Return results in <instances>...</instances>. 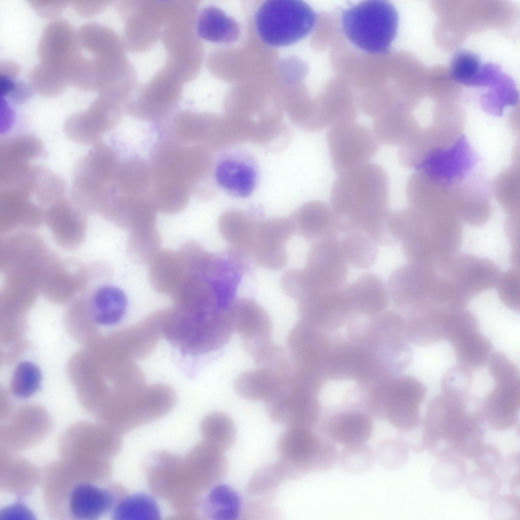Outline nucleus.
Listing matches in <instances>:
<instances>
[{
    "label": "nucleus",
    "instance_id": "1",
    "mask_svg": "<svg viewBox=\"0 0 520 520\" xmlns=\"http://www.w3.org/2000/svg\"><path fill=\"white\" fill-rule=\"evenodd\" d=\"M330 202L339 234L359 230L377 241L386 233L391 211L389 183L380 166L369 162L338 175Z\"/></svg>",
    "mask_w": 520,
    "mask_h": 520
},
{
    "label": "nucleus",
    "instance_id": "2",
    "mask_svg": "<svg viewBox=\"0 0 520 520\" xmlns=\"http://www.w3.org/2000/svg\"><path fill=\"white\" fill-rule=\"evenodd\" d=\"M482 400L471 396L441 393L428 403L415 450H428L439 459L473 460L484 445Z\"/></svg>",
    "mask_w": 520,
    "mask_h": 520
},
{
    "label": "nucleus",
    "instance_id": "3",
    "mask_svg": "<svg viewBox=\"0 0 520 520\" xmlns=\"http://www.w3.org/2000/svg\"><path fill=\"white\" fill-rule=\"evenodd\" d=\"M463 222L452 211L412 207L400 242L408 262L441 269L458 253L463 238Z\"/></svg>",
    "mask_w": 520,
    "mask_h": 520
},
{
    "label": "nucleus",
    "instance_id": "4",
    "mask_svg": "<svg viewBox=\"0 0 520 520\" xmlns=\"http://www.w3.org/2000/svg\"><path fill=\"white\" fill-rule=\"evenodd\" d=\"M80 53L71 81L76 87L100 94L116 89L118 75V47L115 35L95 22L77 31Z\"/></svg>",
    "mask_w": 520,
    "mask_h": 520
},
{
    "label": "nucleus",
    "instance_id": "5",
    "mask_svg": "<svg viewBox=\"0 0 520 520\" xmlns=\"http://www.w3.org/2000/svg\"><path fill=\"white\" fill-rule=\"evenodd\" d=\"M341 25L345 36L356 47L371 54H384L397 36L399 15L388 1H367L345 9Z\"/></svg>",
    "mask_w": 520,
    "mask_h": 520
},
{
    "label": "nucleus",
    "instance_id": "6",
    "mask_svg": "<svg viewBox=\"0 0 520 520\" xmlns=\"http://www.w3.org/2000/svg\"><path fill=\"white\" fill-rule=\"evenodd\" d=\"M233 331L227 308L203 316L175 307L165 309L162 335L186 353L196 355L217 350L228 342Z\"/></svg>",
    "mask_w": 520,
    "mask_h": 520
},
{
    "label": "nucleus",
    "instance_id": "7",
    "mask_svg": "<svg viewBox=\"0 0 520 520\" xmlns=\"http://www.w3.org/2000/svg\"><path fill=\"white\" fill-rule=\"evenodd\" d=\"M277 449L276 464L285 479L330 470L338 457L332 441L307 428H287L278 438Z\"/></svg>",
    "mask_w": 520,
    "mask_h": 520
},
{
    "label": "nucleus",
    "instance_id": "8",
    "mask_svg": "<svg viewBox=\"0 0 520 520\" xmlns=\"http://www.w3.org/2000/svg\"><path fill=\"white\" fill-rule=\"evenodd\" d=\"M255 25L261 39L273 47L294 44L314 28L317 15L307 3L298 0H270L258 9Z\"/></svg>",
    "mask_w": 520,
    "mask_h": 520
},
{
    "label": "nucleus",
    "instance_id": "9",
    "mask_svg": "<svg viewBox=\"0 0 520 520\" xmlns=\"http://www.w3.org/2000/svg\"><path fill=\"white\" fill-rule=\"evenodd\" d=\"M494 386L482 400L484 422L492 430L504 431L518 421L520 377L518 367L504 353L493 352L488 362Z\"/></svg>",
    "mask_w": 520,
    "mask_h": 520
},
{
    "label": "nucleus",
    "instance_id": "10",
    "mask_svg": "<svg viewBox=\"0 0 520 520\" xmlns=\"http://www.w3.org/2000/svg\"><path fill=\"white\" fill-rule=\"evenodd\" d=\"M176 397L164 384L117 388L111 399V419L120 432H127L167 414Z\"/></svg>",
    "mask_w": 520,
    "mask_h": 520
},
{
    "label": "nucleus",
    "instance_id": "11",
    "mask_svg": "<svg viewBox=\"0 0 520 520\" xmlns=\"http://www.w3.org/2000/svg\"><path fill=\"white\" fill-rule=\"evenodd\" d=\"M440 271L425 265L408 262L395 269L386 284L389 298L398 309L408 312L437 307Z\"/></svg>",
    "mask_w": 520,
    "mask_h": 520
},
{
    "label": "nucleus",
    "instance_id": "12",
    "mask_svg": "<svg viewBox=\"0 0 520 520\" xmlns=\"http://www.w3.org/2000/svg\"><path fill=\"white\" fill-rule=\"evenodd\" d=\"M78 51L77 31L68 21L54 19L41 35L37 48L40 62L32 69L68 85Z\"/></svg>",
    "mask_w": 520,
    "mask_h": 520
},
{
    "label": "nucleus",
    "instance_id": "13",
    "mask_svg": "<svg viewBox=\"0 0 520 520\" xmlns=\"http://www.w3.org/2000/svg\"><path fill=\"white\" fill-rule=\"evenodd\" d=\"M120 161L113 148L96 143L75 169L73 198L79 202L101 204L114 182Z\"/></svg>",
    "mask_w": 520,
    "mask_h": 520
},
{
    "label": "nucleus",
    "instance_id": "14",
    "mask_svg": "<svg viewBox=\"0 0 520 520\" xmlns=\"http://www.w3.org/2000/svg\"><path fill=\"white\" fill-rule=\"evenodd\" d=\"M327 142L332 167L337 175L369 162L379 144L372 130L354 122L330 127Z\"/></svg>",
    "mask_w": 520,
    "mask_h": 520
},
{
    "label": "nucleus",
    "instance_id": "15",
    "mask_svg": "<svg viewBox=\"0 0 520 520\" xmlns=\"http://www.w3.org/2000/svg\"><path fill=\"white\" fill-rule=\"evenodd\" d=\"M316 392L294 378L265 402L270 419L286 428L311 429L320 414Z\"/></svg>",
    "mask_w": 520,
    "mask_h": 520
},
{
    "label": "nucleus",
    "instance_id": "16",
    "mask_svg": "<svg viewBox=\"0 0 520 520\" xmlns=\"http://www.w3.org/2000/svg\"><path fill=\"white\" fill-rule=\"evenodd\" d=\"M445 340L452 347L458 363L472 371L484 367L493 353L491 341L479 331L478 318L466 308L452 314Z\"/></svg>",
    "mask_w": 520,
    "mask_h": 520
},
{
    "label": "nucleus",
    "instance_id": "17",
    "mask_svg": "<svg viewBox=\"0 0 520 520\" xmlns=\"http://www.w3.org/2000/svg\"><path fill=\"white\" fill-rule=\"evenodd\" d=\"M339 235H332L314 242L304 269L318 292L338 291L344 287L347 263L339 245Z\"/></svg>",
    "mask_w": 520,
    "mask_h": 520
},
{
    "label": "nucleus",
    "instance_id": "18",
    "mask_svg": "<svg viewBox=\"0 0 520 520\" xmlns=\"http://www.w3.org/2000/svg\"><path fill=\"white\" fill-rule=\"evenodd\" d=\"M215 181L226 194L246 198L255 191L259 179V170L254 156L238 147L229 148L218 157L214 168Z\"/></svg>",
    "mask_w": 520,
    "mask_h": 520
},
{
    "label": "nucleus",
    "instance_id": "19",
    "mask_svg": "<svg viewBox=\"0 0 520 520\" xmlns=\"http://www.w3.org/2000/svg\"><path fill=\"white\" fill-rule=\"evenodd\" d=\"M388 389L384 417L404 433L420 427V407L427 394L424 384L415 377L406 376L397 379Z\"/></svg>",
    "mask_w": 520,
    "mask_h": 520
},
{
    "label": "nucleus",
    "instance_id": "20",
    "mask_svg": "<svg viewBox=\"0 0 520 520\" xmlns=\"http://www.w3.org/2000/svg\"><path fill=\"white\" fill-rule=\"evenodd\" d=\"M439 270L469 302L480 293L495 287L501 273L492 260L467 253H458Z\"/></svg>",
    "mask_w": 520,
    "mask_h": 520
},
{
    "label": "nucleus",
    "instance_id": "21",
    "mask_svg": "<svg viewBox=\"0 0 520 520\" xmlns=\"http://www.w3.org/2000/svg\"><path fill=\"white\" fill-rule=\"evenodd\" d=\"M164 309L148 315L136 324L110 339V358L121 362H134L150 355L162 335Z\"/></svg>",
    "mask_w": 520,
    "mask_h": 520
},
{
    "label": "nucleus",
    "instance_id": "22",
    "mask_svg": "<svg viewBox=\"0 0 520 520\" xmlns=\"http://www.w3.org/2000/svg\"><path fill=\"white\" fill-rule=\"evenodd\" d=\"M119 118L116 99L101 94L87 109L68 117L64 123V131L76 142L95 144L103 134L116 125Z\"/></svg>",
    "mask_w": 520,
    "mask_h": 520
},
{
    "label": "nucleus",
    "instance_id": "23",
    "mask_svg": "<svg viewBox=\"0 0 520 520\" xmlns=\"http://www.w3.org/2000/svg\"><path fill=\"white\" fill-rule=\"evenodd\" d=\"M227 312L233 330L240 335L245 350L253 357L272 343L271 318L255 301L245 298L235 299Z\"/></svg>",
    "mask_w": 520,
    "mask_h": 520
},
{
    "label": "nucleus",
    "instance_id": "24",
    "mask_svg": "<svg viewBox=\"0 0 520 520\" xmlns=\"http://www.w3.org/2000/svg\"><path fill=\"white\" fill-rule=\"evenodd\" d=\"M43 145L31 135H20L5 139L0 147L1 183L7 187L20 184L33 167L29 161L41 155Z\"/></svg>",
    "mask_w": 520,
    "mask_h": 520
},
{
    "label": "nucleus",
    "instance_id": "25",
    "mask_svg": "<svg viewBox=\"0 0 520 520\" xmlns=\"http://www.w3.org/2000/svg\"><path fill=\"white\" fill-rule=\"evenodd\" d=\"M342 291L352 313L378 314L386 308L389 299L386 285L372 272L360 275Z\"/></svg>",
    "mask_w": 520,
    "mask_h": 520
},
{
    "label": "nucleus",
    "instance_id": "26",
    "mask_svg": "<svg viewBox=\"0 0 520 520\" xmlns=\"http://www.w3.org/2000/svg\"><path fill=\"white\" fill-rule=\"evenodd\" d=\"M126 494L125 490L121 486L112 491L88 483L79 484L71 492L70 511L77 519H97Z\"/></svg>",
    "mask_w": 520,
    "mask_h": 520
},
{
    "label": "nucleus",
    "instance_id": "27",
    "mask_svg": "<svg viewBox=\"0 0 520 520\" xmlns=\"http://www.w3.org/2000/svg\"><path fill=\"white\" fill-rule=\"evenodd\" d=\"M342 289L318 292L300 301L298 313L301 321L313 326L341 323L352 314Z\"/></svg>",
    "mask_w": 520,
    "mask_h": 520
},
{
    "label": "nucleus",
    "instance_id": "28",
    "mask_svg": "<svg viewBox=\"0 0 520 520\" xmlns=\"http://www.w3.org/2000/svg\"><path fill=\"white\" fill-rule=\"evenodd\" d=\"M119 226L129 231L156 226V211L144 195L118 194L104 208Z\"/></svg>",
    "mask_w": 520,
    "mask_h": 520
},
{
    "label": "nucleus",
    "instance_id": "29",
    "mask_svg": "<svg viewBox=\"0 0 520 520\" xmlns=\"http://www.w3.org/2000/svg\"><path fill=\"white\" fill-rule=\"evenodd\" d=\"M327 438L344 446L366 444L371 438L373 424L371 417L358 411L336 414L324 427Z\"/></svg>",
    "mask_w": 520,
    "mask_h": 520
},
{
    "label": "nucleus",
    "instance_id": "30",
    "mask_svg": "<svg viewBox=\"0 0 520 520\" xmlns=\"http://www.w3.org/2000/svg\"><path fill=\"white\" fill-rule=\"evenodd\" d=\"M149 264L151 285L158 292L170 297L190 275L178 251H160Z\"/></svg>",
    "mask_w": 520,
    "mask_h": 520
},
{
    "label": "nucleus",
    "instance_id": "31",
    "mask_svg": "<svg viewBox=\"0 0 520 520\" xmlns=\"http://www.w3.org/2000/svg\"><path fill=\"white\" fill-rule=\"evenodd\" d=\"M291 375L266 367H257L241 373L236 379L235 388L241 397L251 401L265 402L275 395Z\"/></svg>",
    "mask_w": 520,
    "mask_h": 520
},
{
    "label": "nucleus",
    "instance_id": "32",
    "mask_svg": "<svg viewBox=\"0 0 520 520\" xmlns=\"http://www.w3.org/2000/svg\"><path fill=\"white\" fill-rule=\"evenodd\" d=\"M89 309L92 320L103 326H111L123 318L127 299L120 288L109 283H102L91 291Z\"/></svg>",
    "mask_w": 520,
    "mask_h": 520
},
{
    "label": "nucleus",
    "instance_id": "33",
    "mask_svg": "<svg viewBox=\"0 0 520 520\" xmlns=\"http://www.w3.org/2000/svg\"><path fill=\"white\" fill-rule=\"evenodd\" d=\"M243 507L241 497L235 490L218 483L202 498L198 511L207 519L235 520L241 516Z\"/></svg>",
    "mask_w": 520,
    "mask_h": 520
},
{
    "label": "nucleus",
    "instance_id": "34",
    "mask_svg": "<svg viewBox=\"0 0 520 520\" xmlns=\"http://www.w3.org/2000/svg\"><path fill=\"white\" fill-rule=\"evenodd\" d=\"M295 231L304 238L315 242L339 235L336 231L332 211L320 201L310 202L298 212L293 221Z\"/></svg>",
    "mask_w": 520,
    "mask_h": 520
},
{
    "label": "nucleus",
    "instance_id": "35",
    "mask_svg": "<svg viewBox=\"0 0 520 520\" xmlns=\"http://www.w3.org/2000/svg\"><path fill=\"white\" fill-rule=\"evenodd\" d=\"M197 32L202 39L215 43H230L240 34L238 23L219 8L212 6L203 8L197 17Z\"/></svg>",
    "mask_w": 520,
    "mask_h": 520
},
{
    "label": "nucleus",
    "instance_id": "36",
    "mask_svg": "<svg viewBox=\"0 0 520 520\" xmlns=\"http://www.w3.org/2000/svg\"><path fill=\"white\" fill-rule=\"evenodd\" d=\"M151 183V168L144 160L134 158L120 161L114 183L117 194L146 196Z\"/></svg>",
    "mask_w": 520,
    "mask_h": 520
},
{
    "label": "nucleus",
    "instance_id": "37",
    "mask_svg": "<svg viewBox=\"0 0 520 520\" xmlns=\"http://www.w3.org/2000/svg\"><path fill=\"white\" fill-rule=\"evenodd\" d=\"M419 130L412 118L393 110L377 117L372 132L379 144L399 146Z\"/></svg>",
    "mask_w": 520,
    "mask_h": 520
},
{
    "label": "nucleus",
    "instance_id": "38",
    "mask_svg": "<svg viewBox=\"0 0 520 520\" xmlns=\"http://www.w3.org/2000/svg\"><path fill=\"white\" fill-rule=\"evenodd\" d=\"M342 253L347 264L359 269L371 268L376 262L378 244L363 231L356 230L343 234L339 238Z\"/></svg>",
    "mask_w": 520,
    "mask_h": 520
},
{
    "label": "nucleus",
    "instance_id": "39",
    "mask_svg": "<svg viewBox=\"0 0 520 520\" xmlns=\"http://www.w3.org/2000/svg\"><path fill=\"white\" fill-rule=\"evenodd\" d=\"M190 188L173 182H153L147 198L156 211L174 214L182 211L189 199Z\"/></svg>",
    "mask_w": 520,
    "mask_h": 520
},
{
    "label": "nucleus",
    "instance_id": "40",
    "mask_svg": "<svg viewBox=\"0 0 520 520\" xmlns=\"http://www.w3.org/2000/svg\"><path fill=\"white\" fill-rule=\"evenodd\" d=\"M256 226L245 215L237 212L223 214L218 222L220 233L230 247L250 254Z\"/></svg>",
    "mask_w": 520,
    "mask_h": 520
},
{
    "label": "nucleus",
    "instance_id": "41",
    "mask_svg": "<svg viewBox=\"0 0 520 520\" xmlns=\"http://www.w3.org/2000/svg\"><path fill=\"white\" fill-rule=\"evenodd\" d=\"M113 519L120 520H157L160 518L159 507L154 498L144 493L125 495L115 504Z\"/></svg>",
    "mask_w": 520,
    "mask_h": 520
},
{
    "label": "nucleus",
    "instance_id": "42",
    "mask_svg": "<svg viewBox=\"0 0 520 520\" xmlns=\"http://www.w3.org/2000/svg\"><path fill=\"white\" fill-rule=\"evenodd\" d=\"M203 440L223 451L233 446L236 438L234 422L228 414L214 412L206 416L200 425Z\"/></svg>",
    "mask_w": 520,
    "mask_h": 520
},
{
    "label": "nucleus",
    "instance_id": "43",
    "mask_svg": "<svg viewBox=\"0 0 520 520\" xmlns=\"http://www.w3.org/2000/svg\"><path fill=\"white\" fill-rule=\"evenodd\" d=\"M161 239L156 226L129 231L127 249L128 255L135 262L148 264L159 252Z\"/></svg>",
    "mask_w": 520,
    "mask_h": 520
},
{
    "label": "nucleus",
    "instance_id": "44",
    "mask_svg": "<svg viewBox=\"0 0 520 520\" xmlns=\"http://www.w3.org/2000/svg\"><path fill=\"white\" fill-rule=\"evenodd\" d=\"M295 231L293 221L287 218H275L265 220L256 226L252 249L254 247L283 246Z\"/></svg>",
    "mask_w": 520,
    "mask_h": 520
},
{
    "label": "nucleus",
    "instance_id": "45",
    "mask_svg": "<svg viewBox=\"0 0 520 520\" xmlns=\"http://www.w3.org/2000/svg\"><path fill=\"white\" fill-rule=\"evenodd\" d=\"M484 67L478 55L467 50H460L453 56L450 74L457 82L466 86L479 85Z\"/></svg>",
    "mask_w": 520,
    "mask_h": 520
},
{
    "label": "nucleus",
    "instance_id": "46",
    "mask_svg": "<svg viewBox=\"0 0 520 520\" xmlns=\"http://www.w3.org/2000/svg\"><path fill=\"white\" fill-rule=\"evenodd\" d=\"M285 480L276 463L265 466L257 470L250 479L246 494L269 502L280 484Z\"/></svg>",
    "mask_w": 520,
    "mask_h": 520
},
{
    "label": "nucleus",
    "instance_id": "47",
    "mask_svg": "<svg viewBox=\"0 0 520 520\" xmlns=\"http://www.w3.org/2000/svg\"><path fill=\"white\" fill-rule=\"evenodd\" d=\"M42 374L39 368L29 361L19 363L15 368L11 381L13 394L20 398H27L40 388Z\"/></svg>",
    "mask_w": 520,
    "mask_h": 520
},
{
    "label": "nucleus",
    "instance_id": "48",
    "mask_svg": "<svg viewBox=\"0 0 520 520\" xmlns=\"http://www.w3.org/2000/svg\"><path fill=\"white\" fill-rule=\"evenodd\" d=\"M467 485L471 494L478 499L486 500L499 492L501 481L495 469L478 468L470 475Z\"/></svg>",
    "mask_w": 520,
    "mask_h": 520
},
{
    "label": "nucleus",
    "instance_id": "49",
    "mask_svg": "<svg viewBox=\"0 0 520 520\" xmlns=\"http://www.w3.org/2000/svg\"><path fill=\"white\" fill-rule=\"evenodd\" d=\"M495 287L503 304L515 312L520 310V277L519 269L512 268L501 273Z\"/></svg>",
    "mask_w": 520,
    "mask_h": 520
},
{
    "label": "nucleus",
    "instance_id": "50",
    "mask_svg": "<svg viewBox=\"0 0 520 520\" xmlns=\"http://www.w3.org/2000/svg\"><path fill=\"white\" fill-rule=\"evenodd\" d=\"M472 381V370L458 363L444 374L441 381V392L457 395L469 394Z\"/></svg>",
    "mask_w": 520,
    "mask_h": 520
},
{
    "label": "nucleus",
    "instance_id": "51",
    "mask_svg": "<svg viewBox=\"0 0 520 520\" xmlns=\"http://www.w3.org/2000/svg\"><path fill=\"white\" fill-rule=\"evenodd\" d=\"M281 285L285 294L299 302L318 292L304 270L286 272L282 276Z\"/></svg>",
    "mask_w": 520,
    "mask_h": 520
},
{
    "label": "nucleus",
    "instance_id": "52",
    "mask_svg": "<svg viewBox=\"0 0 520 520\" xmlns=\"http://www.w3.org/2000/svg\"><path fill=\"white\" fill-rule=\"evenodd\" d=\"M345 447L341 454V462L346 470L360 473L367 471L371 467L374 454L365 444Z\"/></svg>",
    "mask_w": 520,
    "mask_h": 520
},
{
    "label": "nucleus",
    "instance_id": "53",
    "mask_svg": "<svg viewBox=\"0 0 520 520\" xmlns=\"http://www.w3.org/2000/svg\"><path fill=\"white\" fill-rule=\"evenodd\" d=\"M251 254L257 264L268 270L281 269L287 262V253L284 246L254 247Z\"/></svg>",
    "mask_w": 520,
    "mask_h": 520
},
{
    "label": "nucleus",
    "instance_id": "54",
    "mask_svg": "<svg viewBox=\"0 0 520 520\" xmlns=\"http://www.w3.org/2000/svg\"><path fill=\"white\" fill-rule=\"evenodd\" d=\"M2 94L15 103H22L31 95V89L23 82L15 79L17 76L0 75Z\"/></svg>",
    "mask_w": 520,
    "mask_h": 520
},
{
    "label": "nucleus",
    "instance_id": "55",
    "mask_svg": "<svg viewBox=\"0 0 520 520\" xmlns=\"http://www.w3.org/2000/svg\"><path fill=\"white\" fill-rule=\"evenodd\" d=\"M519 214L509 215L505 225L508 239L511 245V261L513 266L519 265Z\"/></svg>",
    "mask_w": 520,
    "mask_h": 520
},
{
    "label": "nucleus",
    "instance_id": "56",
    "mask_svg": "<svg viewBox=\"0 0 520 520\" xmlns=\"http://www.w3.org/2000/svg\"><path fill=\"white\" fill-rule=\"evenodd\" d=\"M34 10L44 18H54L58 16L70 3L68 1H29Z\"/></svg>",
    "mask_w": 520,
    "mask_h": 520
},
{
    "label": "nucleus",
    "instance_id": "57",
    "mask_svg": "<svg viewBox=\"0 0 520 520\" xmlns=\"http://www.w3.org/2000/svg\"><path fill=\"white\" fill-rule=\"evenodd\" d=\"M106 2L97 1H74L72 5L81 16L90 17L100 12L106 6Z\"/></svg>",
    "mask_w": 520,
    "mask_h": 520
}]
</instances>
